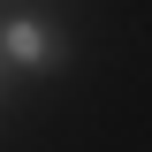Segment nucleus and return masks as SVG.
Instances as JSON below:
<instances>
[{"mask_svg": "<svg viewBox=\"0 0 152 152\" xmlns=\"http://www.w3.org/2000/svg\"><path fill=\"white\" fill-rule=\"evenodd\" d=\"M0 53L15 61V69H46V61H53V38H46L38 15H15L8 31H0Z\"/></svg>", "mask_w": 152, "mask_h": 152, "instance_id": "1", "label": "nucleus"}]
</instances>
